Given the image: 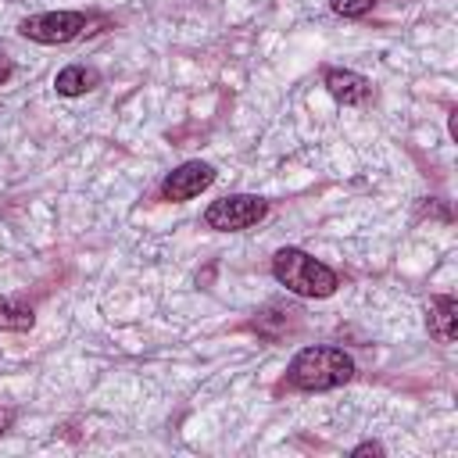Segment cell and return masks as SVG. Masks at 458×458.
<instances>
[{
  "label": "cell",
  "mask_w": 458,
  "mask_h": 458,
  "mask_svg": "<svg viewBox=\"0 0 458 458\" xmlns=\"http://www.w3.org/2000/svg\"><path fill=\"white\" fill-rule=\"evenodd\" d=\"M351 376H354V358L344 347H304L293 354L286 369V383L304 394L344 386Z\"/></svg>",
  "instance_id": "1"
},
{
  "label": "cell",
  "mask_w": 458,
  "mask_h": 458,
  "mask_svg": "<svg viewBox=\"0 0 458 458\" xmlns=\"http://www.w3.org/2000/svg\"><path fill=\"white\" fill-rule=\"evenodd\" d=\"M272 276L297 297H329L336 293L340 279L329 265H322L318 258H311L301 247H283L272 258Z\"/></svg>",
  "instance_id": "2"
},
{
  "label": "cell",
  "mask_w": 458,
  "mask_h": 458,
  "mask_svg": "<svg viewBox=\"0 0 458 458\" xmlns=\"http://www.w3.org/2000/svg\"><path fill=\"white\" fill-rule=\"evenodd\" d=\"M265 215H268V200L250 197V193H233V197H222V200L208 204L204 225L218 229V233H240V229L258 225Z\"/></svg>",
  "instance_id": "3"
},
{
  "label": "cell",
  "mask_w": 458,
  "mask_h": 458,
  "mask_svg": "<svg viewBox=\"0 0 458 458\" xmlns=\"http://www.w3.org/2000/svg\"><path fill=\"white\" fill-rule=\"evenodd\" d=\"M86 25H89V21H86V14H79V11H43V14L25 18L18 29H21L25 39L54 47V43H72V39H79V36L86 32Z\"/></svg>",
  "instance_id": "4"
},
{
  "label": "cell",
  "mask_w": 458,
  "mask_h": 458,
  "mask_svg": "<svg viewBox=\"0 0 458 458\" xmlns=\"http://www.w3.org/2000/svg\"><path fill=\"white\" fill-rule=\"evenodd\" d=\"M215 182V168L208 165V161H182L175 172H168L165 175V182H161V193H165V200H193L197 193H204L208 186Z\"/></svg>",
  "instance_id": "5"
},
{
  "label": "cell",
  "mask_w": 458,
  "mask_h": 458,
  "mask_svg": "<svg viewBox=\"0 0 458 458\" xmlns=\"http://www.w3.org/2000/svg\"><path fill=\"white\" fill-rule=\"evenodd\" d=\"M326 89H329V97L340 100V104H365L369 93H372L369 79L358 75V72H351V68H329V72H326Z\"/></svg>",
  "instance_id": "6"
},
{
  "label": "cell",
  "mask_w": 458,
  "mask_h": 458,
  "mask_svg": "<svg viewBox=\"0 0 458 458\" xmlns=\"http://www.w3.org/2000/svg\"><path fill=\"white\" fill-rule=\"evenodd\" d=\"M426 329L433 340L440 344H454L458 336V301L454 297H433L429 308H426Z\"/></svg>",
  "instance_id": "7"
},
{
  "label": "cell",
  "mask_w": 458,
  "mask_h": 458,
  "mask_svg": "<svg viewBox=\"0 0 458 458\" xmlns=\"http://www.w3.org/2000/svg\"><path fill=\"white\" fill-rule=\"evenodd\" d=\"M97 86H100V75H97V68H89V64H68V68H61L57 79H54V89H57L61 97H82V93H89V89H97Z\"/></svg>",
  "instance_id": "8"
},
{
  "label": "cell",
  "mask_w": 458,
  "mask_h": 458,
  "mask_svg": "<svg viewBox=\"0 0 458 458\" xmlns=\"http://www.w3.org/2000/svg\"><path fill=\"white\" fill-rule=\"evenodd\" d=\"M32 322H36V315L21 297H0V329L25 333V329H32Z\"/></svg>",
  "instance_id": "9"
},
{
  "label": "cell",
  "mask_w": 458,
  "mask_h": 458,
  "mask_svg": "<svg viewBox=\"0 0 458 458\" xmlns=\"http://www.w3.org/2000/svg\"><path fill=\"white\" fill-rule=\"evenodd\" d=\"M372 4H376V0H329V7H333L336 14H344V18H361V14L372 11Z\"/></svg>",
  "instance_id": "10"
},
{
  "label": "cell",
  "mask_w": 458,
  "mask_h": 458,
  "mask_svg": "<svg viewBox=\"0 0 458 458\" xmlns=\"http://www.w3.org/2000/svg\"><path fill=\"white\" fill-rule=\"evenodd\" d=\"M351 454H354V458H361V454H383V444H376V440H365V444H358Z\"/></svg>",
  "instance_id": "11"
},
{
  "label": "cell",
  "mask_w": 458,
  "mask_h": 458,
  "mask_svg": "<svg viewBox=\"0 0 458 458\" xmlns=\"http://www.w3.org/2000/svg\"><path fill=\"white\" fill-rule=\"evenodd\" d=\"M7 79H11V61L0 54V82H7Z\"/></svg>",
  "instance_id": "12"
},
{
  "label": "cell",
  "mask_w": 458,
  "mask_h": 458,
  "mask_svg": "<svg viewBox=\"0 0 458 458\" xmlns=\"http://www.w3.org/2000/svg\"><path fill=\"white\" fill-rule=\"evenodd\" d=\"M11 419H14V415H11V411H7V408H0V433H4V429H7V426H11Z\"/></svg>",
  "instance_id": "13"
}]
</instances>
